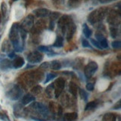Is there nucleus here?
I'll list each match as a JSON object with an SVG mask.
<instances>
[{
  "instance_id": "obj_25",
  "label": "nucleus",
  "mask_w": 121,
  "mask_h": 121,
  "mask_svg": "<svg viewBox=\"0 0 121 121\" xmlns=\"http://www.w3.org/2000/svg\"><path fill=\"white\" fill-rule=\"evenodd\" d=\"M54 91L53 84H52V85H50L47 87V88H46V94H47V95L49 96V97H52V91Z\"/></svg>"
},
{
  "instance_id": "obj_23",
  "label": "nucleus",
  "mask_w": 121,
  "mask_h": 121,
  "mask_svg": "<svg viewBox=\"0 0 121 121\" xmlns=\"http://www.w3.org/2000/svg\"><path fill=\"white\" fill-rule=\"evenodd\" d=\"M51 68L55 70H58L61 68V64H60L58 60H54L51 63Z\"/></svg>"
},
{
  "instance_id": "obj_27",
  "label": "nucleus",
  "mask_w": 121,
  "mask_h": 121,
  "mask_svg": "<svg viewBox=\"0 0 121 121\" xmlns=\"http://www.w3.org/2000/svg\"><path fill=\"white\" fill-rule=\"evenodd\" d=\"M41 91H42V87L39 85H37L31 89V92H32V94H34V95H38L40 94Z\"/></svg>"
},
{
  "instance_id": "obj_11",
  "label": "nucleus",
  "mask_w": 121,
  "mask_h": 121,
  "mask_svg": "<svg viewBox=\"0 0 121 121\" xmlns=\"http://www.w3.org/2000/svg\"><path fill=\"white\" fill-rule=\"evenodd\" d=\"M71 21H73V20L71 19L70 17H69L67 15H64V16L60 17V20H58V26L61 29V28H63L64 26L67 25L68 23L70 22Z\"/></svg>"
},
{
  "instance_id": "obj_29",
  "label": "nucleus",
  "mask_w": 121,
  "mask_h": 121,
  "mask_svg": "<svg viewBox=\"0 0 121 121\" xmlns=\"http://www.w3.org/2000/svg\"><path fill=\"white\" fill-rule=\"evenodd\" d=\"M99 43L100 44V46H102V48H108V40L105 38H102L100 41H99Z\"/></svg>"
},
{
  "instance_id": "obj_21",
  "label": "nucleus",
  "mask_w": 121,
  "mask_h": 121,
  "mask_svg": "<svg viewBox=\"0 0 121 121\" xmlns=\"http://www.w3.org/2000/svg\"><path fill=\"white\" fill-rule=\"evenodd\" d=\"M96 106H97V102L96 101H92V102H88V103L86 105L85 108V111L92 110V109L95 108Z\"/></svg>"
},
{
  "instance_id": "obj_44",
  "label": "nucleus",
  "mask_w": 121,
  "mask_h": 121,
  "mask_svg": "<svg viewBox=\"0 0 121 121\" xmlns=\"http://www.w3.org/2000/svg\"><path fill=\"white\" fill-rule=\"evenodd\" d=\"M1 20H2V18H1V15H0V22H1Z\"/></svg>"
},
{
  "instance_id": "obj_4",
  "label": "nucleus",
  "mask_w": 121,
  "mask_h": 121,
  "mask_svg": "<svg viewBox=\"0 0 121 121\" xmlns=\"http://www.w3.org/2000/svg\"><path fill=\"white\" fill-rule=\"evenodd\" d=\"M29 108L32 110L37 112L38 114H40L41 115L43 116H48L49 114V110L46 108V105L40 103V102H34L32 103Z\"/></svg>"
},
{
  "instance_id": "obj_5",
  "label": "nucleus",
  "mask_w": 121,
  "mask_h": 121,
  "mask_svg": "<svg viewBox=\"0 0 121 121\" xmlns=\"http://www.w3.org/2000/svg\"><path fill=\"white\" fill-rule=\"evenodd\" d=\"M54 85V94L55 96L58 98L60 95L63 89L64 88L65 85V81L63 78H58V79L55 80V82L53 83Z\"/></svg>"
},
{
  "instance_id": "obj_33",
  "label": "nucleus",
  "mask_w": 121,
  "mask_h": 121,
  "mask_svg": "<svg viewBox=\"0 0 121 121\" xmlns=\"http://www.w3.org/2000/svg\"><path fill=\"white\" fill-rule=\"evenodd\" d=\"M91 43H92L93 46H95L96 48L99 49H102V46H100L99 43V42L97 41V40H94V39H91Z\"/></svg>"
},
{
  "instance_id": "obj_8",
  "label": "nucleus",
  "mask_w": 121,
  "mask_h": 121,
  "mask_svg": "<svg viewBox=\"0 0 121 121\" xmlns=\"http://www.w3.org/2000/svg\"><path fill=\"white\" fill-rule=\"evenodd\" d=\"M22 92L18 85H14L8 91V96L12 100H17L22 96Z\"/></svg>"
},
{
  "instance_id": "obj_26",
  "label": "nucleus",
  "mask_w": 121,
  "mask_h": 121,
  "mask_svg": "<svg viewBox=\"0 0 121 121\" xmlns=\"http://www.w3.org/2000/svg\"><path fill=\"white\" fill-rule=\"evenodd\" d=\"M79 94H80V96H81V98L87 102V99H88V95L86 93V91L83 89H79Z\"/></svg>"
},
{
  "instance_id": "obj_3",
  "label": "nucleus",
  "mask_w": 121,
  "mask_h": 121,
  "mask_svg": "<svg viewBox=\"0 0 121 121\" xmlns=\"http://www.w3.org/2000/svg\"><path fill=\"white\" fill-rule=\"evenodd\" d=\"M76 26H75V24H74L73 21H71L70 22H69L67 25L61 28L63 34L66 35L67 40L68 41H69L72 39L73 36L76 31Z\"/></svg>"
},
{
  "instance_id": "obj_37",
  "label": "nucleus",
  "mask_w": 121,
  "mask_h": 121,
  "mask_svg": "<svg viewBox=\"0 0 121 121\" xmlns=\"http://www.w3.org/2000/svg\"><path fill=\"white\" fill-rule=\"evenodd\" d=\"M0 119L4 120V121H10V120H9L8 117L6 114H2L1 112H0Z\"/></svg>"
},
{
  "instance_id": "obj_17",
  "label": "nucleus",
  "mask_w": 121,
  "mask_h": 121,
  "mask_svg": "<svg viewBox=\"0 0 121 121\" xmlns=\"http://www.w3.org/2000/svg\"><path fill=\"white\" fill-rule=\"evenodd\" d=\"M116 119H117V116L115 114L108 113L103 116L102 121H116Z\"/></svg>"
},
{
  "instance_id": "obj_10",
  "label": "nucleus",
  "mask_w": 121,
  "mask_h": 121,
  "mask_svg": "<svg viewBox=\"0 0 121 121\" xmlns=\"http://www.w3.org/2000/svg\"><path fill=\"white\" fill-rule=\"evenodd\" d=\"M34 13L38 17H46L49 15L50 11L46 8H38L34 11Z\"/></svg>"
},
{
  "instance_id": "obj_28",
  "label": "nucleus",
  "mask_w": 121,
  "mask_h": 121,
  "mask_svg": "<svg viewBox=\"0 0 121 121\" xmlns=\"http://www.w3.org/2000/svg\"><path fill=\"white\" fill-rule=\"evenodd\" d=\"M56 76H57V75H56V74H55V73H48L47 76H46V78L44 83L46 84V83L49 82V81L52 80L53 78H55Z\"/></svg>"
},
{
  "instance_id": "obj_6",
  "label": "nucleus",
  "mask_w": 121,
  "mask_h": 121,
  "mask_svg": "<svg viewBox=\"0 0 121 121\" xmlns=\"http://www.w3.org/2000/svg\"><path fill=\"white\" fill-rule=\"evenodd\" d=\"M98 69V65L95 61H91L85 67V75L87 78H90Z\"/></svg>"
},
{
  "instance_id": "obj_19",
  "label": "nucleus",
  "mask_w": 121,
  "mask_h": 121,
  "mask_svg": "<svg viewBox=\"0 0 121 121\" xmlns=\"http://www.w3.org/2000/svg\"><path fill=\"white\" fill-rule=\"evenodd\" d=\"M83 33L85 35L86 38H90L92 35V31L90 29V28L87 26V24H84L83 25Z\"/></svg>"
},
{
  "instance_id": "obj_14",
  "label": "nucleus",
  "mask_w": 121,
  "mask_h": 121,
  "mask_svg": "<svg viewBox=\"0 0 121 121\" xmlns=\"http://www.w3.org/2000/svg\"><path fill=\"white\" fill-rule=\"evenodd\" d=\"M117 20L120 21V19L117 18V13L115 11L111 12L108 17V22L112 25H117Z\"/></svg>"
},
{
  "instance_id": "obj_43",
  "label": "nucleus",
  "mask_w": 121,
  "mask_h": 121,
  "mask_svg": "<svg viewBox=\"0 0 121 121\" xmlns=\"http://www.w3.org/2000/svg\"><path fill=\"white\" fill-rule=\"evenodd\" d=\"M69 1H70L71 2H76L78 1V0H69Z\"/></svg>"
},
{
  "instance_id": "obj_31",
  "label": "nucleus",
  "mask_w": 121,
  "mask_h": 121,
  "mask_svg": "<svg viewBox=\"0 0 121 121\" xmlns=\"http://www.w3.org/2000/svg\"><path fill=\"white\" fill-rule=\"evenodd\" d=\"M60 16V13H57V12H53L51 13L50 15V19H51V21H55V20H57L58 18Z\"/></svg>"
},
{
  "instance_id": "obj_38",
  "label": "nucleus",
  "mask_w": 121,
  "mask_h": 121,
  "mask_svg": "<svg viewBox=\"0 0 121 121\" xmlns=\"http://www.w3.org/2000/svg\"><path fill=\"white\" fill-rule=\"evenodd\" d=\"M82 46H84V47H88V48L91 47L90 43H89V42H88L87 40H82Z\"/></svg>"
},
{
  "instance_id": "obj_34",
  "label": "nucleus",
  "mask_w": 121,
  "mask_h": 121,
  "mask_svg": "<svg viewBox=\"0 0 121 121\" xmlns=\"http://www.w3.org/2000/svg\"><path fill=\"white\" fill-rule=\"evenodd\" d=\"M121 46L120 41H114L112 43V47L114 49H120Z\"/></svg>"
},
{
  "instance_id": "obj_24",
  "label": "nucleus",
  "mask_w": 121,
  "mask_h": 121,
  "mask_svg": "<svg viewBox=\"0 0 121 121\" xmlns=\"http://www.w3.org/2000/svg\"><path fill=\"white\" fill-rule=\"evenodd\" d=\"M39 51H40V52H46V53H48L49 55L51 54L52 52V49H50L49 47H47V46H41L39 47Z\"/></svg>"
},
{
  "instance_id": "obj_40",
  "label": "nucleus",
  "mask_w": 121,
  "mask_h": 121,
  "mask_svg": "<svg viewBox=\"0 0 121 121\" xmlns=\"http://www.w3.org/2000/svg\"><path fill=\"white\" fill-rule=\"evenodd\" d=\"M48 67H49V64L48 62H46L41 64V67L42 68H48Z\"/></svg>"
},
{
  "instance_id": "obj_22",
  "label": "nucleus",
  "mask_w": 121,
  "mask_h": 121,
  "mask_svg": "<svg viewBox=\"0 0 121 121\" xmlns=\"http://www.w3.org/2000/svg\"><path fill=\"white\" fill-rule=\"evenodd\" d=\"M45 28V22L43 20H39L38 22H37V24L35 27V31H41V30H43V29Z\"/></svg>"
},
{
  "instance_id": "obj_15",
  "label": "nucleus",
  "mask_w": 121,
  "mask_h": 121,
  "mask_svg": "<svg viewBox=\"0 0 121 121\" xmlns=\"http://www.w3.org/2000/svg\"><path fill=\"white\" fill-rule=\"evenodd\" d=\"M78 90V86L76 83H74L73 82H69V91L72 95H73L74 96H76Z\"/></svg>"
},
{
  "instance_id": "obj_13",
  "label": "nucleus",
  "mask_w": 121,
  "mask_h": 121,
  "mask_svg": "<svg viewBox=\"0 0 121 121\" xmlns=\"http://www.w3.org/2000/svg\"><path fill=\"white\" fill-rule=\"evenodd\" d=\"M78 118V114L76 112L67 113L64 115V121H75Z\"/></svg>"
},
{
  "instance_id": "obj_20",
  "label": "nucleus",
  "mask_w": 121,
  "mask_h": 121,
  "mask_svg": "<svg viewBox=\"0 0 121 121\" xmlns=\"http://www.w3.org/2000/svg\"><path fill=\"white\" fill-rule=\"evenodd\" d=\"M11 63L10 60H8L7 59H4V60H2L1 62H0V67L2 69H7V68H9L11 67Z\"/></svg>"
},
{
  "instance_id": "obj_12",
  "label": "nucleus",
  "mask_w": 121,
  "mask_h": 121,
  "mask_svg": "<svg viewBox=\"0 0 121 121\" xmlns=\"http://www.w3.org/2000/svg\"><path fill=\"white\" fill-rule=\"evenodd\" d=\"M24 64H25V60L22 57H17L13 60L12 66L13 67V68L18 69V68L22 67L23 65H24Z\"/></svg>"
},
{
  "instance_id": "obj_16",
  "label": "nucleus",
  "mask_w": 121,
  "mask_h": 121,
  "mask_svg": "<svg viewBox=\"0 0 121 121\" xmlns=\"http://www.w3.org/2000/svg\"><path fill=\"white\" fill-rule=\"evenodd\" d=\"M35 98L33 95L31 94H26V96H24L22 99V105H28L30 102L35 101Z\"/></svg>"
},
{
  "instance_id": "obj_39",
  "label": "nucleus",
  "mask_w": 121,
  "mask_h": 121,
  "mask_svg": "<svg viewBox=\"0 0 121 121\" xmlns=\"http://www.w3.org/2000/svg\"><path fill=\"white\" fill-rule=\"evenodd\" d=\"M55 4L56 5H61L64 3V0H52Z\"/></svg>"
},
{
  "instance_id": "obj_35",
  "label": "nucleus",
  "mask_w": 121,
  "mask_h": 121,
  "mask_svg": "<svg viewBox=\"0 0 121 121\" xmlns=\"http://www.w3.org/2000/svg\"><path fill=\"white\" fill-rule=\"evenodd\" d=\"M111 35L113 38H117V30L114 28H111Z\"/></svg>"
},
{
  "instance_id": "obj_9",
  "label": "nucleus",
  "mask_w": 121,
  "mask_h": 121,
  "mask_svg": "<svg viewBox=\"0 0 121 121\" xmlns=\"http://www.w3.org/2000/svg\"><path fill=\"white\" fill-rule=\"evenodd\" d=\"M27 58H28V60H29V62L31 64H37V63H40L41 60H43V55L40 52L35 51V52H31L28 55Z\"/></svg>"
},
{
  "instance_id": "obj_46",
  "label": "nucleus",
  "mask_w": 121,
  "mask_h": 121,
  "mask_svg": "<svg viewBox=\"0 0 121 121\" xmlns=\"http://www.w3.org/2000/svg\"><path fill=\"white\" fill-rule=\"evenodd\" d=\"M13 1H17V0H13Z\"/></svg>"
},
{
  "instance_id": "obj_7",
  "label": "nucleus",
  "mask_w": 121,
  "mask_h": 121,
  "mask_svg": "<svg viewBox=\"0 0 121 121\" xmlns=\"http://www.w3.org/2000/svg\"><path fill=\"white\" fill-rule=\"evenodd\" d=\"M20 27L26 32L31 31L34 27V17L32 15H29L26 17Z\"/></svg>"
},
{
  "instance_id": "obj_2",
  "label": "nucleus",
  "mask_w": 121,
  "mask_h": 121,
  "mask_svg": "<svg viewBox=\"0 0 121 121\" xmlns=\"http://www.w3.org/2000/svg\"><path fill=\"white\" fill-rule=\"evenodd\" d=\"M106 13V8H100L98 9H96L95 11L91 12L88 17V21L91 24H95L96 22H99L101 20L104 19Z\"/></svg>"
},
{
  "instance_id": "obj_30",
  "label": "nucleus",
  "mask_w": 121,
  "mask_h": 121,
  "mask_svg": "<svg viewBox=\"0 0 121 121\" xmlns=\"http://www.w3.org/2000/svg\"><path fill=\"white\" fill-rule=\"evenodd\" d=\"M10 49V45H9L8 42H7V40H5L4 42V43L2 44V50L3 52H8Z\"/></svg>"
},
{
  "instance_id": "obj_42",
  "label": "nucleus",
  "mask_w": 121,
  "mask_h": 121,
  "mask_svg": "<svg viewBox=\"0 0 121 121\" xmlns=\"http://www.w3.org/2000/svg\"><path fill=\"white\" fill-rule=\"evenodd\" d=\"M120 101H119L118 105H117H117H116L114 107V109H120Z\"/></svg>"
},
{
  "instance_id": "obj_18",
  "label": "nucleus",
  "mask_w": 121,
  "mask_h": 121,
  "mask_svg": "<svg viewBox=\"0 0 121 121\" xmlns=\"http://www.w3.org/2000/svg\"><path fill=\"white\" fill-rule=\"evenodd\" d=\"M63 43H64V39L61 36H57L56 38V40H55V43L53 44V46H55V47H61V46H63Z\"/></svg>"
},
{
  "instance_id": "obj_47",
  "label": "nucleus",
  "mask_w": 121,
  "mask_h": 121,
  "mask_svg": "<svg viewBox=\"0 0 121 121\" xmlns=\"http://www.w3.org/2000/svg\"><path fill=\"white\" fill-rule=\"evenodd\" d=\"M0 108H1V105H0Z\"/></svg>"
},
{
  "instance_id": "obj_32",
  "label": "nucleus",
  "mask_w": 121,
  "mask_h": 121,
  "mask_svg": "<svg viewBox=\"0 0 121 121\" xmlns=\"http://www.w3.org/2000/svg\"><path fill=\"white\" fill-rule=\"evenodd\" d=\"M7 10H8V8H7V4L5 2H2V13L4 17L6 16V13H7Z\"/></svg>"
},
{
  "instance_id": "obj_41",
  "label": "nucleus",
  "mask_w": 121,
  "mask_h": 121,
  "mask_svg": "<svg viewBox=\"0 0 121 121\" xmlns=\"http://www.w3.org/2000/svg\"><path fill=\"white\" fill-rule=\"evenodd\" d=\"M14 56H15V53L13 52H11V53H9V54H8V57H9V58H14Z\"/></svg>"
},
{
  "instance_id": "obj_45",
  "label": "nucleus",
  "mask_w": 121,
  "mask_h": 121,
  "mask_svg": "<svg viewBox=\"0 0 121 121\" xmlns=\"http://www.w3.org/2000/svg\"><path fill=\"white\" fill-rule=\"evenodd\" d=\"M101 2H105V0H101Z\"/></svg>"
},
{
  "instance_id": "obj_1",
  "label": "nucleus",
  "mask_w": 121,
  "mask_h": 121,
  "mask_svg": "<svg viewBox=\"0 0 121 121\" xmlns=\"http://www.w3.org/2000/svg\"><path fill=\"white\" fill-rule=\"evenodd\" d=\"M9 38L17 52H21L23 49V42L20 35V26L17 23H13L9 33Z\"/></svg>"
},
{
  "instance_id": "obj_36",
  "label": "nucleus",
  "mask_w": 121,
  "mask_h": 121,
  "mask_svg": "<svg viewBox=\"0 0 121 121\" xmlns=\"http://www.w3.org/2000/svg\"><path fill=\"white\" fill-rule=\"evenodd\" d=\"M86 88H87V91H92L94 89V85L93 83H87V85H86Z\"/></svg>"
}]
</instances>
